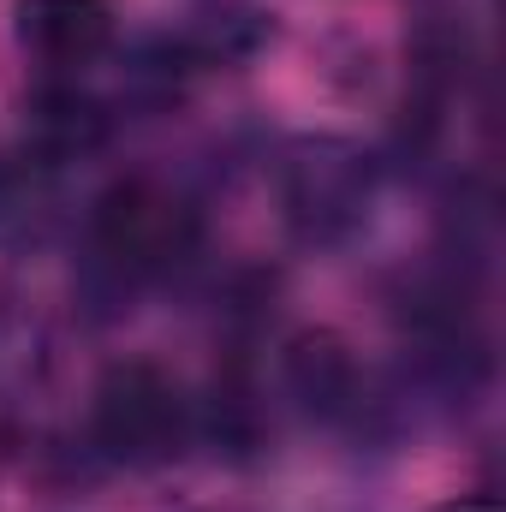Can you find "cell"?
<instances>
[{
	"label": "cell",
	"instance_id": "1",
	"mask_svg": "<svg viewBox=\"0 0 506 512\" xmlns=\"http://www.w3.org/2000/svg\"><path fill=\"white\" fill-rule=\"evenodd\" d=\"M381 161L346 131H298L274 155V203L298 245L334 251L376 215Z\"/></svg>",
	"mask_w": 506,
	"mask_h": 512
},
{
	"label": "cell",
	"instance_id": "2",
	"mask_svg": "<svg viewBox=\"0 0 506 512\" xmlns=\"http://www.w3.org/2000/svg\"><path fill=\"white\" fill-rule=\"evenodd\" d=\"M191 251H197V203L155 173H131L108 185L90 209V268L108 292L167 280Z\"/></svg>",
	"mask_w": 506,
	"mask_h": 512
},
{
	"label": "cell",
	"instance_id": "3",
	"mask_svg": "<svg viewBox=\"0 0 506 512\" xmlns=\"http://www.w3.org/2000/svg\"><path fill=\"white\" fill-rule=\"evenodd\" d=\"M197 435V405L161 364H114L90 399V447L120 471H161Z\"/></svg>",
	"mask_w": 506,
	"mask_h": 512
},
{
	"label": "cell",
	"instance_id": "4",
	"mask_svg": "<svg viewBox=\"0 0 506 512\" xmlns=\"http://www.w3.org/2000/svg\"><path fill=\"white\" fill-rule=\"evenodd\" d=\"M286 393L316 417V423H340V429H364L381 417L376 382L364 376V364L352 358V346L328 328H310L286 346Z\"/></svg>",
	"mask_w": 506,
	"mask_h": 512
},
{
	"label": "cell",
	"instance_id": "5",
	"mask_svg": "<svg viewBox=\"0 0 506 512\" xmlns=\"http://www.w3.org/2000/svg\"><path fill=\"white\" fill-rule=\"evenodd\" d=\"M18 48L42 78H84L114 54V0H18Z\"/></svg>",
	"mask_w": 506,
	"mask_h": 512
},
{
	"label": "cell",
	"instance_id": "6",
	"mask_svg": "<svg viewBox=\"0 0 506 512\" xmlns=\"http://www.w3.org/2000/svg\"><path fill=\"white\" fill-rule=\"evenodd\" d=\"M66 191H60V161L18 149L0 155V251H42L60 233Z\"/></svg>",
	"mask_w": 506,
	"mask_h": 512
},
{
	"label": "cell",
	"instance_id": "7",
	"mask_svg": "<svg viewBox=\"0 0 506 512\" xmlns=\"http://www.w3.org/2000/svg\"><path fill=\"white\" fill-rule=\"evenodd\" d=\"M114 131V108L102 96H90L78 78H42L36 108H30V149L48 161H78L90 149H102Z\"/></svg>",
	"mask_w": 506,
	"mask_h": 512
},
{
	"label": "cell",
	"instance_id": "8",
	"mask_svg": "<svg viewBox=\"0 0 506 512\" xmlns=\"http://www.w3.org/2000/svg\"><path fill=\"white\" fill-rule=\"evenodd\" d=\"M447 512H495V501L489 495H465V501H453Z\"/></svg>",
	"mask_w": 506,
	"mask_h": 512
}]
</instances>
